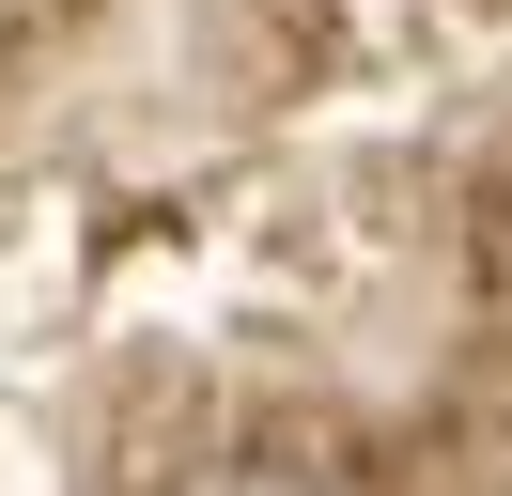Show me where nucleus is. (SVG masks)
I'll use <instances>...</instances> for the list:
<instances>
[{
    "label": "nucleus",
    "instance_id": "nucleus-1",
    "mask_svg": "<svg viewBox=\"0 0 512 496\" xmlns=\"http://www.w3.org/2000/svg\"><path fill=\"white\" fill-rule=\"evenodd\" d=\"M187 496H326V465H295V450H218Z\"/></svg>",
    "mask_w": 512,
    "mask_h": 496
}]
</instances>
